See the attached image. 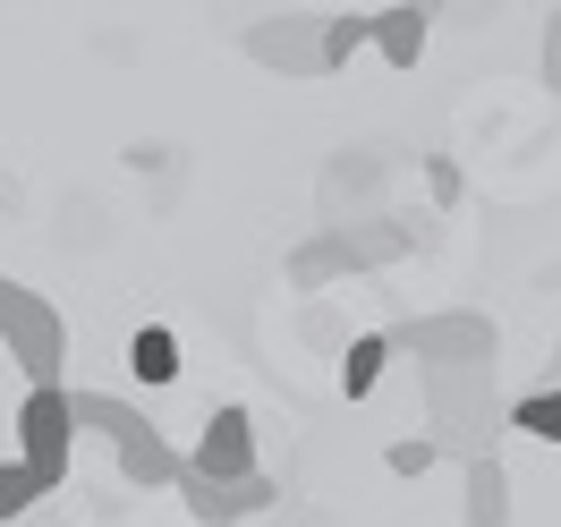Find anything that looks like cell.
Returning <instances> with one entry per match:
<instances>
[{"label": "cell", "instance_id": "6da1fadb", "mask_svg": "<svg viewBox=\"0 0 561 527\" xmlns=\"http://www.w3.org/2000/svg\"><path fill=\"white\" fill-rule=\"evenodd\" d=\"M425 417H434L425 443L468 468V459H493V443L511 434V400L493 383V366H434L425 375Z\"/></svg>", "mask_w": 561, "mask_h": 527}, {"label": "cell", "instance_id": "7a4b0ae2", "mask_svg": "<svg viewBox=\"0 0 561 527\" xmlns=\"http://www.w3.org/2000/svg\"><path fill=\"white\" fill-rule=\"evenodd\" d=\"M0 341H9V357L26 366V383H35V391L60 383V357H69V323H60V307H51L43 289L9 282V273H0Z\"/></svg>", "mask_w": 561, "mask_h": 527}, {"label": "cell", "instance_id": "3957f363", "mask_svg": "<svg viewBox=\"0 0 561 527\" xmlns=\"http://www.w3.org/2000/svg\"><path fill=\"white\" fill-rule=\"evenodd\" d=\"M391 350H409L434 375V366H493L502 357V332H493V316H477V307H443V316H400L383 332Z\"/></svg>", "mask_w": 561, "mask_h": 527}, {"label": "cell", "instance_id": "277c9868", "mask_svg": "<svg viewBox=\"0 0 561 527\" xmlns=\"http://www.w3.org/2000/svg\"><path fill=\"white\" fill-rule=\"evenodd\" d=\"M18 468H26L43 493L69 485V468H77V417H69V391H60V383L26 391V409H18Z\"/></svg>", "mask_w": 561, "mask_h": 527}, {"label": "cell", "instance_id": "5b68a950", "mask_svg": "<svg viewBox=\"0 0 561 527\" xmlns=\"http://www.w3.org/2000/svg\"><path fill=\"white\" fill-rule=\"evenodd\" d=\"M383 179H391V153H375V145L332 153L323 162V230H350L366 213H383Z\"/></svg>", "mask_w": 561, "mask_h": 527}, {"label": "cell", "instance_id": "8992f818", "mask_svg": "<svg viewBox=\"0 0 561 527\" xmlns=\"http://www.w3.org/2000/svg\"><path fill=\"white\" fill-rule=\"evenodd\" d=\"M316 43H323V9H280V18H255V26H247V60H255V69H280V77H323Z\"/></svg>", "mask_w": 561, "mask_h": 527}, {"label": "cell", "instance_id": "52a82bcc", "mask_svg": "<svg viewBox=\"0 0 561 527\" xmlns=\"http://www.w3.org/2000/svg\"><path fill=\"white\" fill-rule=\"evenodd\" d=\"M264 459H255V417L247 409H213L205 434H196V451H187V477H205V485H239L255 477Z\"/></svg>", "mask_w": 561, "mask_h": 527}, {"label": "cell", "instance_id": "ba28073f", "mask_svg": "<svg viewBox=\"0 0 561 527\" xmlns=\"http://www.w3.org/2000/svg\"><path fill=\"white\" fill-rule=\"evenodd\" d=\"M179 493H187V519L196 527H230V519H247V511H273V477L255 468V477H239V485H205V477H179Z\"/></svg>", "mask_w": 561, "mask_h": 527}, {"label": "cell", "instance_id": "9c48e42d", "mask_svg": "<svg viewBox=\"0 0 561 527\" xmlns=\"http://www.w3.org/2000/svg\"><path fill=\"white\" fill-rule=\"evenodd\" d=\"M111 451H119V477H128L137 493H179V477H187V451L162 443V425H137V434L111 443Z\"/></svg>", "mask_w": 561, "mask_h": 527}, {"label": "cell", "instance_id": "30bf717a", "mask_svg": "<svg viewBox=\"0 0 561 527\" xmlns=\"http://www.w3.org/2000/svg\"><path fill=\"white\" fill-rule=\"evenodd\" d=\"M341 239H350V264L357 273H383V264H400V255H409V247H417V213H366V221H350V230H341Z\"/></svg>", "mask_w": 561, "mask_h": 527}, {"label": "cell", "instance_id": "8fae6325", "mask_svg": "<svg viewBox=\"0 0 561 527\" xmlns=\"http://www.w3.org/2000/svg\"><path fill=\"white\" fill-rule=\"evenodd\" d=\"M459 493H468V502H459V519H468V527H511V477H502V451L468 459V468H459Z\"/></svg>", "mask_w": 561, "mask_h": 527}, {"label": "cell", "instance_id": "7c38bea8", "mask_svg": "<svg viewBox=\"0 0 561 527\" xmlns=\"http://www.w3.org/2000/svg\"><path fill=\"white\" fill-rule=\"evenodd\" d=\"M357 264H350V239L341 230H316L307 247H289V289H332V282H350Z\"/></svg>", "mask_w": 561, "mask_h": 527}, {"label": "cell", "instance_id": "4fadbf2b", "mask_svg": "<svg viewBox=\"0 0 561 527\" xmlns=\"http://www.w3.org/2000/svg\"><path fill=\"white\" fill-rule=\"evenodd\" d=\"M425 35H434V9H375V43H383L391 69H417Z\"/></svg>", "mask_w": 561, "mask_h": 527}, {"label": "cell", "instance_id": "5bb4252c", "mask_svg": "<svg viewBox=\"0 0 561 527\" xmlns=\"http://www.w3.org/2000/svg\"><path fill=\"white\" fill-rule=\"evenodd\" d=\"M69 417H77V434H103V443H128L137 425H153L145 409L111 400V391H69Z\"/></svg>", "mask_w": 561, "mask_h": 527}, {"label": "cell", "instance_id": "9a60e30c", "mask_svg": "<svg viewBox=\"0 0 561 527\" xmlns=\"http://www.w3.org/2000/svg\"><path fill=\"white\" fill-rule=\"evenodd\" d=\"M366 43H375V18H357V9H323V43H316L323 77L350 69V51H366Z\"/></svg>", "mask_w": 561, "mask_h": 527}, {"label": "cell", "instance_id": "2e32d148", "mask_svg": "<svg viewBox=\"0 0 561 527\" xmlns=\"http://www.w3.org/2000/svg\"><path fill=\"white\" fill-rule=\"evenodd\" d=\"M128 366H137L145 383H179V341H171V323H137V332H128Z\"/></svg>", "mask_w": 561, "mask_h": 527}, {"label": "cell", "instance_id": "e0dca14e", "mask_svg": "<svg viewBox=\"0 0 561 527\" xmlns=\"http://www.w3.org/2000/svg\"><path fill=\"white\" fill-rule=\"evenodd\" d=\"M383 366H391V341H383V332H357L350 350H341V391L366 400V391L383 383Z\"/></svg>", "mask_w": 561, "mask_h": 527}, {"label": "cell", "instance_id": "ac0fdd59", "mask_svg": "<svg viewBox=\"0 0 561 527\" xmlns=\"http://www.w3.org/2000/svg\"><path fill=\"white\" fill-rule=\"evenodd\" d=\"M511 425L519 434H536V443H561V391H527V400H511Z\"/></svg>", "mask_w": 561, "mask_h": 527}, {"label": "cell", "instance_id": "d6986e66", "mask_svg": "<svg viewBox=\"0 0 561 527\" xmlns=\"http://www.w3.org/2000/svg\"><path fill=\"white\" fill-rule=\"evenodd\" d=\"M43 502H51V493H43L35 477L18 468V459H0V527H18L26 511H43Z\"/></svg>", "mask_w": 561, "mask_h": 527}, {"label": "cell", "instance_id": "ffe728a7", "mask_svg": "<svg viewBox=\"0 0 561 527\" xmlns=\"http://www.w3.org/2000/svg\"><path fill=\"white\" fill-rule=\"evenodd\" d=\"M434 459H443V451H434L425 434H400V443H391V451H383V468H391V477H425Z\"/></svg>", "mask_w": 561, "mask_h": 527}, {"label": "cell", "instance_id": "44dd1931", "mask_svg": "<svg viewBox=\"0 0 561 527\" xmlns=\"http://www.w3.org/2000/svg\"><path fill=\"white\" fill-rule=\"evenodd\" d=\"M425 187H434V205H459V187H468V179H459L451 153H425Z\"/></svg>", "mask_w": 561, "mask_h": 527}, {"label": "cell", "instance_id": "7402d4cb", "mask_svg": "<svg viewBox=\"0 0 561 527\" xmlns=\"http://www.w3.org/2000/svg\"><path fill=\"white\" fill-rule=\"evenodd\" d=\"M298 332H307L316 350H350V332H341V316H332V307H307V323H298Z\"/></svg>", "mask_w": 561, "mask_h": 527}, {"label": "cell", "instance_id": "603a6c76", "mask_svg": "<svg viewBox=\"0 0 561 527\" xmlns=\"http://www.w3.org/2000/svg\"><path fill=\"white\" fill-rule=\"evenodd\" d=\"M545 85H553V94H561V9H553V18H545Z\"/></svg>", "mask_w": 561, "mask_h": 527}, {"label": "cell", "instance_id": "cb8c5ba5", "mask_svg": "<svg viewBox=\"0 0 561 527\" xmlns=\"http://www.w3.org/2000/svg\"><path fill=\"white\" fill-rule=\"evenodd\" d=\"M545 391H561V350H553V366H545Z\"/></svg>", "mask_w": 561, "mask_h": 527}]
</instances>
